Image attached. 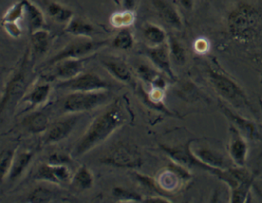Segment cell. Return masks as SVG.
<instances>
[{"label":"cell","instance_id":"obj_7","mask_svg":"<svg viewBox=\"0 0 262 203\" xmlns=\"http://www.w3.org/2000/svg\"><path fill=\"white\" fill-rule=\"evenodd\" d=\"M192 141L193 140H189L186 144L176 146V147H170L167 145H160V147L174 161L175 163L182 165L187 168H196L203 169L217 177L222 169H215V168L206 166L202 161H199L191 150V144Z\"/></svg>","mask_w":262,"mask_h":203},{"label":"cell","instance_id":"obj_35","mask_svg":"<svg viewBox=\"0 0 262 203\" xmlns=\"http://www.w3.org/2000/svg\"><path fill=\"white\" fill-rule=\"evenodd\" d=\"M113 194L119 201H140L142 198L139 194L122 188H115L113 190Z\"/></svg>","mask_w":262,"mask_h":203},{"label":"cell","instance_id":"obj_30","mask_svg":"<svg viewBox=\"0 0 262 203\" xmlns=\"http://www.w3.org/2000/svg\"><path fill=\"white\" fill-rule=\"evenodd\" d=\"M74 184L81 189H89L94 185V176L89 168L82 165L73 177Z\"/></svg>","mask_w":262,"mask_h":203},{"label":"cell","instance_id":"obj_6","mask_svg":"<svg viewBox=\"0 0 262 203\" xmlns=\"http://www.w3.org/2000/svg\"><path fill=\"white\" fill-rule=\"evenodd\" d=\"M107 44V40H94L91 37H79L51 58L49 63L55 65L58 62L70 58H82L97 52Z\"/></svg>","mask_w":262,"mask_h":203},{"label":"cell","instance_id":"obj_23","mask_svg":"<svg viewBox=\"0 0 262 203\" xmlns=\"http://www.w3.org/2000/svg\"><path fill=\"white\" fill-rule=\"evenodd\" d=\"M31 45L37 55H44L50 47V33L46 29L39 30L31 34Z\"/></svg>","mask_w":262,"mask_h":203},{"label":"cell","instance_id":"obj_31","mask_svg":"<svg viewBox=\"0 0 262 203\" xmlns=\"http://www.w3.org/2000/svg\"><path fill=\"white\" fill-rule=\"evenodd\" d=\"M25 1L20 0L7 10L2 17V23H18L25 16Z\"/></svg>","mask_w":262,"mask_h":203},{"label":"cell","instance_id":"obj_43","mask_svg":"<svg viewBox=\"0 0 262 203\" xmlns=\"http://www.w3.org/2000/svg\"><path fill=\"white\" fill-rule=\"evenodd\" d=\"M260 104H260V105H261V108H262V102H260Z\"/></svg>","mask_w":262,"mask_h":203},{"label":"cell","instance_id":"obj_25","mask_svg":"<svg viewBox=\"0 0 262 203\" xmlns=\"http://www.w3.org/2000/svg\"><path fill=\"white\" fill-rule=\"evenodd\" d=\"M167 44H168L172 62L178 65H185L187 61L186 49L181 44L179 40L173 35H168Z\"/></svg>","mask_w":262,"mask_h":203},{"label":"cell","instance_id":"obj_40","mask_svg":"<svg viewBox=\"0 0 262 203\" xmlns=\"http://www.w3.org/2000/svg\"><path fill=\"white\" fill-rule=\"evenodd\" d=\"M178 2L187 11H191L194 9V0H178Z\"/></svg>","mask_w":262,"mask_h":203},{"label":"cell","instance_id":"obj_34","mask_svg":"<svg viewBox=\"0 0 262 203\" xmlns=\"http://www.w3.org/2000/svg\"><path fill=\"white\" fill-rule=\"evenodd\" d=\"M54 194L46 188L38 187L34 189L28 196V201L31 202H49L52 201Z\"/></svg>","mask_w":262,"mask_h":203},{"label":"cell","instance_id":"obj_20","mask_svg":"<svg viewBox=\"0 0 262 203\" xmlns=\"http://www.w3.org/2000/svg\"><path fill=\"white\" fill-rule=\"evenodd\" d=\"M143 35L149 47H157L166 44L168 35L164 28L154 23H147L143 28Z\"/></svg>","mask_w":262,"mask_h":203},{"label":"cell","instance_id":"obj_16","mask_svg":"<svg viewBox=\"0 0 262 203\" xmlns=\"http://www.w3.org/2000/svg\"><path fill=\"white\" fill-rule=\"evenodd\" d=\"M191 150L194 156L202 161L206 166L215 169H226V161L224 156L216 150L206 147H199L198 148L193 149Z\"/></svg>","mask_w":262,"mask_h":203},{"label":"cell","instance_id":"obj_26","mask_svg":"<svg viewBox=\"0 0 262 203\" xmlns=\"http://www.w3.org/2000/svg\"><path fill=\"white\" fill-rule=\"evenodd\" d=\"M136 19L135 11L124 10L123 11L116 12L111 16L110 23L112 27L119 29L128 28L134 23Z\"/></svg>","mask_w":262,"mask_h":203},{"label":"cell","instance_id":"obj_15","mask_svg":"<svg viewBox=\"0 0 262 203\" xmlns=\"http://www.w3.org/2000/svg\"><path fill=\"white\" fill-rule=\"evenodd\" d=\"M77 121V116H73L60 119L56 123H53L48 131L46 138V144H53L68 137L76 126Z\"/></svg>","mask_w":262,"mask_h":203},{"label":"cell","instance_id":"obj_1","mask_svg":"<svg viewBox=\"0 0 262 203\" xmlns=\"http://www.w3.org/2000/svg\"><path fill=\"white\" fill-rule=\"evenodd\" d=\"M125 115L122 109L115 104L94 119L83 137L76 144L75 153L83 155L107 140L123 124Z\"/></svg>","mask_w":262,"mask_h":203},{"label":"cell","instance_id":"obj_17","mask_svg":"<svg viewBox=\"0 0 262 203\" xmlns=\"http://www.w3.org/2000/svg\"><path fill=\"white\" fill-rule=\"evenodd\" d=\"M55 65H57L55 68L56 77L67 81L80 74L83 68V59L70 58L61 61Z\"/></svg>","mask_w":262,"mask_h":203},{"label":"cell","instance_id":"obj_8","mask_svg":"<svg viewBox=\"0 0 262 203\" xmlns=\"http://www.w3.org/2000/svg\"><path fill=\"white\" fill-rule=\"evenodd\" d=\"M107 95L104 91L73 92L64 101V109L70 113H80L95 108L105 101Z\"/></svg>","mask_w":262,"mask_h":203},{"label":"cell","instance_id":"obj_5","mask_svg":"<svg viewBox=\"0 0 262 203\" xmlns=\"http://www.w3.org/2000/svg\"><path fill=\"white\" fill-rule=\"evenodd\" d=\"M104 165L122 168H137L143 165V157L136 146L118 143L100 158Z\"/></svg>","mask_w":262,"mask_h":203},{"label":"cell","instance_id":"obj_18","mask_svg":"<svg viewBox=\"0 0 262 203\" xmlns=\"http://www.w3.org/2000/svg\"><path fill=\"white\" fill-rule=\"evenodd\" d=\"M25 16L27 18L30 33L32 34L39 30L45 29L46 22L42 10L34 4L32 0H25Z\"/></svg>","mask_w":262,"mask_h":203},{"label":"cell","instance_id":"obj_12","mask_svg":"<svg viewBox=\"0 0 262 203\" xmlns=\"http://www.w3.org/2000/svg\"><path fill=\"white\" fill-rule=\"evenodd\" d=\"M146 55L151 62L160 71L174 80L175 74L171 67V58L167 42L157 47H149L146 50Z\"/></svg>","mask_w":262,"mask_h":203},{"label":"cell","instance_id":"obj_38","mask_svg":"<svg viewBox=\"0 0 262 203\" xmlns=\"http://www.w3.org/2000/svg\"><path fill=\"white\" fill-rule=\"evenodd\" d=\"M70 161V158L66 155L62 154H54L49 160V163L56 164V165H66Z\"/></svg>","mask_w":262,"mask_h":203},{"label":"cell","instance_id":"obj_2","mask_svg":"<svg viewBox=\"0 0 262 203\" xmlns=\"http://www.w3.org/2000/svg\"><path fill=\"white\" fill-rule=\"evenodd\" d=\"M260 11L249 3L236 4L227 17L229 34L239 42H248L258 33L260 23Z\"/></svg>","mask_w":262,"mask_h":203},{"label":"cell","instance_id":"obj_24","mask_svg":"<svg viewBox=\"0 0 262 203\" xmlns=\"http://www.w3.org/2000/svg\"><path fill=\"white\" fill-rule=\"evenodd\" d=\"M34 154L31 151H24L14 157L13 165L10 170V179L11 180H15L16 177L21 175L22 173L28 168L29 164L31 163Z\"/></svg>","mask_w":262,"mask_h":203},{"label":"cell","instance_id":"obj_22","mask_svg":"<svg viewBox=\"0 0 262 203\" xmlns=\"http://www.w3.org/2000/svg\"><path fill=\"white\" fill-rule=\"evenodd\" d=\"M48 14L57 23H65L66 25L74 17L73 10L64 7L57 2H50L46 7Z\"/></svg>","mask_w":262,"mask_h":203},{"label":"cell","instance_id":"obj_10","mask_svg":"<svg viewBox=\"0 0 262 203\" xmlns=\"http://www.w3.org/2000/svg\"><path fill=\"white\" fill-rule=\"evenodd\" d=\"M228 153L236 166L245 167L248 160V147L247 138L242 133L230 124L229 126Z\"/></svg>","mask_w":262,"mask_h":203},{"label":"cell","instance_id":"obj_9","mask_svg":"<svg viewBox=\"0 0 262 203\" xmlns=\"http://www.w3.org/2000/svg\"><path fill=\"white\" fill-rule=\"evenodd\" d=\"M58 86L73 92H95L107 90L112 88V85L108 82L93 73L79 74L74 79L64 81Z\"/></svg>","mask_w":262,"mask_h":203},{"label":"cell","instance_id":"obj_4","mask_svg":"<svg viewBox=\"0 0 262 203\" xmlns=\"http://www.w3.org/2000/svg\"><path fill=\"white\" fill-rule=\"evenodd\" d=\"M217 177L228 186L230 202L243 203L247 201L254 181V174L249 170L245 167L227 168L222 170Z\"/></svg>","mask_w":262,"mask_h":203},{"label":"cell","instance_id":"obj_41","mask_svg":"<svg viewBox=\"0 0 262 203\" xmlns=\"http://www.w3.org/2000/svg\"><path fill=\"white\" fill-rule=\"evenodd\" d=\"M195 47L198 52H206V49H207L208 44L204 40H201L197 41Z\"/></svg>","mask_w":262,"mask_h":203},{"label":"cell","instance_id":"obj_37","mask_svg":"<svg viewBox=\"0 0 262 203\" xmlns=\"http://www.w3.org/2000/svg\"><path fill=\"white\" fill-rule=\"evenodd\" d=\"M6 32L12 37H19L21 35L22 30L18 23H2Z\"/></svg>","mask_w":262,"mask_h":203},{"label":"cell","instance_id":"obj_32","mask_svg":"<svg viewBox=\"0 0 262 203\" xmlns=\"http://www.w3.org/2000/svg\"><path fill=\"white\" fill-rule=\"evenodd\" d=\"M51 86L49 84H43L34 88V90L28 95L27 101L33 107L43 104L49 98Z\"/></svg>","mask_w":262,"mask_h":203},{"label":"cell","instance_id":"obj_14","mask_svg":"<svg viewBox=\"0 0 262 203\" xmlns=\"http://www.w3.org/2000/svg\"><path fill=\"white\" fill-rule=\"evenodd\" d=\"M159 17L164 23L175 30L181 31L183 28V20L179 11L167 0H151Z\"/></svg>","mask_w":262,"mask_h":203},{"label":"cell","instance_id":"obj_39","mask_svg":"<svg viewBox=\"0 0 262 203\" xmlns=\"http://www.w3.org/2000/svg\"><path fill=\"white\" fill-rule=\"evenodd\" d=\"M138 5V0H122L124 10L135 11Z\"/></svg>","mask_w":262,"mask_h":203},{"label":"cell","instance_id":"obj_28","mask_svg":"<svg viewBox=\"0 0 262 203\" xmlns=\"http://www.w3.org/2000/svg\"><path fill=\"white\" fill-rule=\"evenodd\" d=\"M49 118L44 113H37L28 116L25 124L28 131L32 133H41L49 128Z\"/></svg>","mask_w":262,"mask_h":203},{"label":"cell","instance_id":"obj_33","mask_svg":"<svg viewBox=\"0 0 262 203\" xmlns=\"http://www.w3.org/2000/svg\"><path fill=\"white\" fill-rule=\"evenodd\" d=\"M137 72L139 77L143 79L146 83H149L152 86L154 82L160 77V74L149 65L146 64H141L137 67Z\"/></svg>","mask_w":262,"mask_h":203},{"label":"cell","instance_id":"obj_27","mask_svg":"<svg viewBox=\"0 0 262 203\" xmlns=\"http://www.w3.org/2000/svg\"><path fill=\"white\" fill-rule=\"evenodd\" d=\"M24 74H25L24 70H19L7 85L5 92H4V96H3L2 101H1V111L4 110L6 104H7L10 96L17 93L21 89L24 85V80H25Z\"/></svg>","mask_w":262,"mask_h":203},{"label":"cell","instance_id":"obj_11","mask_svg":"<svg viewBox=\"0 0 262 203\" xmlns=\"http://www.w3.org/2000/svg\"><path fill=\"white\" fill-rule=\"evenodd\" d=\"M218 107L222 114L228 119L232 125L237 128L246 138L251 140L258 138V130L254 122L247 119L245 116H241L236 112H233L220 99L218 101Z\"/></svg>","mask_w":262,"mask_h":203},{"label":"cell","instance_id":"obj_36","mask_svg":"<svg viewBox=\"0 0 262 203\" xmlns=\"http://www.w3.org/2000/svg\"><path fill=\"white\" fill-rule=\"evenodd\" d=\"M14 157V153L11 150L3 152L1 156V179H4L7 172H10Z\"/></svg>","mask_w":262,"mask_h":203},{"label":"cell","instance_id":"obj_29","mask_svg":"<svg viewBox=\"0 0 262 203\" xmlns=\"http://www.w3.org/2000/svg\"><path fill=\"white\" fill-rule=\"evenodd\" d=\"M134 37L128 28L121 29L116 34L112 41V46L115 48L122 50H128L134 46Z\"/></svg>","mask_w":262,"mask_h":203},{"label":"cell","instance_id":"obj_42","mask_svg":"<svg viewBox=\"0 0 262 203\" xmlns=\"http://www.w3.org/2000/svg\"><path fill=\"white\" fill-rule=\"evenodd\" d=\"M146 201H157V202H163V201H170L166 197L152 196L146 200Z\"/></svg>","mask_w":262,"mask_h":203},{"label":"cell","instance_id":"obj_19","mask_svg":"<svg viewBox=\"0 0 262 203\" xmlns=\"http://www.w3.org/2000/svg\"><path fill=\"white\" fill-rule=\"evenodd\" d=\"M95 31V28L91 22L75 16L65 28V32L77 37H91Z\"/></svg>","mask_w":262,"mask_h":203},{"label":"cell","instance_id":"obj_13","mask_svg":"<svg viewBox=\"0 0 262 203\" xmlns=\"http://www.w3.org/2000/svg\"><path fill=\"white\" fill-rule=\"evenodd\" d=\"M35 177L38 180L62 184L71 179V173L66 165H56L49 162L41 165L36 173Z\"/></svg>","mask_w":262,"mask_h":203},{"label":"cell","instance_id":"obj_21","mask_svg":"<svg viewBox=\"0 0 262 203\" xmlns=\"http://www.w3.org/2000/svg\"><path fill=\"white\" fill-rule=\"evenodd\" d=\"M104 68L118 80L125 83H132L133 75L126 64L117 60H108L103 62Z\"/></svg>","mask_w":262,"mask_h":203},{"label":"cell","instance_id":"obj_3","mask_svg":"<svg viewBox=\"0 0 262 203\" xmlns=\"http://www.w3.org/2000/svg\"><path fill=\"white\" fill-rule=\"evenodd\" d=\"M206 73L209 83L221 98L236 108L246 109L254 114L256 113L245 91L230 76L211 67Z\"/></svg>","mask_w":262,"mask_h":203}]
</instances>
